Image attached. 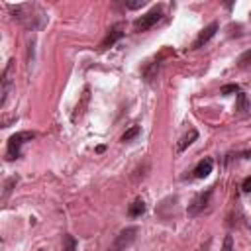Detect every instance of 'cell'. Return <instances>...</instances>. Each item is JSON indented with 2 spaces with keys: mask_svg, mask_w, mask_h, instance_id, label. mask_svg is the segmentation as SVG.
I'll use <instances>...</instances> for the list:
<instances>
[{
  "mask_svg": "<svg viewBox=\"0 0 251 251\" xmlns=\"http://www.w3.org/2000/svg\"><path fill=\"white\" fill-rule=\"evenodd\" d=\"M10 10L14 12V18H16L18 22H22L25 27L35 29V27H39V25L43 24V16H41V12H39L35 6H31V4L10 6Z\"/></svg>",
  "mask_w": 251,
  "mask_h": 251,
  "instance_id": "1",
  "label": "cell"
},
{
  "mask_svg": "<svg viewBox=\"0 0 251 251\" xmlns=\"http://www.w3.org/2000/svg\"><path fill=\"white\" fill-rule=\"evenodd\" d=\"M33 137H35L33 131H16L14 135H10L8 145H6V159H8V161L20 159V157H22V145H24L25 141H31Z\"/></svg>",
  "mask_w": 251,
  "mask_h": 251,
  "instance_id": "2",
  "label": "cell"
},
{
  "mask_svg": "<svg viewBox=\"0 0 251 251\" xmlns=\"http://www.w3.org/2000/svg\"><path fill=\"white\" fill-rule=\"evenodd\" d=\"M161 18H163V6H155V8H151L149 12H145L143 16H139V18L133 22V29H135V31H147V29H151Z\"/></svg>",
  "mask_w": 251,
  "mask_h": 251,
  "instance_id": "3",
  "label": "cell"
},
{
  "mask_svg": "<svg viewBox=\"0 0 251 251\" xmlns=\"http://www.w3.org/2000/svg\"><path fill=\"white\" fill-rule=\"evenodd\" d=\"M135 235H137V227H135V226H129V227L122 229V231L116 235V239H114L110 251H126V247H129V245L135 241Z\"/></svg>",
  "mask_w": 251,
  "mask_h": 251,
  "instance_id": "4",
  "label": "cell"
},
{
  "mask_svg": "<svg viewBox=\"0 0 251 251\" xmlns=\"http://www.w3.org/2000/svg\"><path fill=\"white\" fill-rule=\"evenodd\" d=\"M212 188H208L206 192H198L194 198H192V202L188 204V216H198L200 212H204L206 208H208V204H210V198H212Z\"/></svg>",
  "mask_w": 251,
  "mask_h": 251,
  "instance_id": "5",
  "label": "cell"
},
{
  "mask_svg": "<svg viewBox=\"0 0 251 251\" xmlns=\"http://www.w3.org/2000/svg\"><path fill=\"white\" fill-rule=\"evenodd\" d=\"M124 29H126V25L122 24V22H118V24H114L110 29H108V33H106V37L100 41V51H104V49H110V47H114L122 37H124Z\"/></svg>",
  "mask_w": 251,
  "mask_h": 251,
  "instance_id": "6",
  "label": "cell"
},
{
  "mask_svg": "<svg viewBox=\"0 0 251 251\" xmlns=\"http://www.w3.org/2000/svg\"><path fill=\"white\" fill-rule=\"evenodd\" d=\"M12 71H14V61L10 59L8 65H6V69H4V73H2V98H0V106L6 104L8 94L12 90Z\"/></svg>",
  "mask_w": 251,
  "mask_h": 251,
  "instance_id": "7",
  "label": "cell"
},
{
  "mask_svg": "<svg viewBox=\"0 0 251 251\" xmlns=\"http://www.w3.org/2000/svg\"><path fill=\"white\" fill-rule=\"evenodd\" d=\"M216 31H218V22H212L210 25H206L200 33H198V37L194 39V43H192V49H200V47H204L214 35H216Z\"/></svg>",
  "mask_w": 251,
  "mask_h": 251,
  "instance_id": "8",
  "label": "cell"
},
{
  "mask_svg": "<svg viewBox=\"0 0 251 251\" xmlns=\"http://www.w3.org/2000/svg\"><path fill=\"white\" fill-rule=\"evenodd\" d=\"M212 167H214V161L210 159V157H204L202 161H198V165L194 167V178H204V176H208L210 173H212Z\"/></svg>",
  "mask_w": 251,
  "mask_h": 251,
  "instance_id": "9",
  "label": "cell"
},
{
  "mask_svg": "<svg viewBox=\"0 0 251 251\" xmlns=\"http://www.w3.org/2000/svg\"><path fill=\"white\" fill-rule=\"evenodd\" d=\"M145 214V202L141 200V198H135L131 204H129V208H127V216L129 218H139V216H143Z\"/></svg>",
  "mask_w": 251,
  "mask_h": 251,
  "instance_id": "10",
  "label": "cell"
},
{
  "mask_svg": "<svg viewBox=\"0 0 251 251\" xmlns=\"http://www.w3.org/2000/svg\"><path fill=\"white\" fill-rule=\"evenodd\" d=\"M196 139H198V131H196V129H190L186 135H182V139L178 141L176 149H178V151H184V149H186V147H188L192 141H196Z\"/></svg>",
  "mask_w": 251,
  "mask_h": 251,
  "instance_id": "11",
  "label": "cell"
},
{
  "mask_svg": "<svg viewBox=\"0 0 251 251\" xmlns=\"http://www.w3.org/2000/svg\"><path fill=\"white\" fill-rule=\"evenodd\" d=\"M63 251H76V239L69 233L63 235Z\"/></svg>",
  "mask_w": 251,
  "mask_h": 251,
  "instance_id": "12",
  "label": "cell"
},
{
  "mask_svg": "<svg viewBox=\"0 0 251 251\" xmlns=\"http://www.w3.org/2000/svg\"><path fill=\"white\" fill-rule=\"evenodd\" d=\"M139 131H141V127H139V126H131V127H129V129H127V131L122 135V141H124V143L131 141L133 137H137V135H139Z\"/></svg>",
  "mask_w": 251,
  "mask_h": 251,
  "instance_id": "13",
  "label": "cell"
},
{
  "mask_svg": "<svg viewBox=\"0 0 251 251\" xmlns=\"http://www.w3.org/2000/svg\"><path fill=\"white\" fill-rule=\"evenodd\" d=\"M235 110H239L241 114H245V112H247V96H245L243 92H239V94H237V106H235Z\"/></svg>",
  "mask_w": 251,
  "mask_h": 251,
  "instance_id": "14",
  "label": "cell"
},
{
  "mask_svg": "<svg viewBox=\"0 0 251 251\" xmlns=\"http://www.w3.org/2000/svg\"><path fill=\"white\" fill-rule=\"evenodd\" d=\"M237 65H239V67H247V65H251V49H247V51H243V53L239 55Z\"/></svg>",
  "mask_w": 251,
  "mask_h": 251,
  "instance_id": "15",
  "label": "cell"
},
{
  "mask_svg": "<svg viewBox=\"0 0 251 251\" xmlns=\"http://www.w3.org/2000/svg\"><path fill=\"white\" fill-rule=\"evenodd\" d=\"M18 182V176H12V178H8L6 180V184H4V194H2V200H6L8 198V194L12 192V186Z\"/></svg>",
  "mask_w": 251,
  "mask_h": 251,
  "instance_id": "16",
  "label": "cell"
},
{
  "mask_svg": "<svg viewBox=\"0 0 251 251\" xmlns=\"http://www.w3.org/2000/svg\"><path fill=\"white\" fill-rule=\"evenodd\" d=\"M233 92H239V86H237V84H226V86H222V90H220V94H224V96L233 94Z\"/></svg>",
  "mask_w": 251,
  "mask_h": 251,
  "instance_id": "17",
  "label": "cell"
},
{
  "mask_svg": "<svg viewBox=\"0 0 251 251\" xmlns=\"http://www.w3.org/2000/svg\"><path fill=\"white\" fill-rule=\"evenodd\" d=\"M145 4H147L145 0H133V2H127V0H126V8H127V10H137V8H143Z\"/></svg>",
  "mask_w": 251,
  "mask_h": 251,
  "instance_id": "18",
  "label": "cell"
},
{
  "mask_svg": "<svg viewBox=\"0 0 251 251\" xmlns=\"http://www.w3.org/2000/svg\"><path fill=\"white\" fill-rule=\"evenodd\" d=\"M222 251H235V249H233V237H231V235H226V237H224Z\"/></svg>",
  "mask_w": 251,
  "mask_h": 251,
  "instance_id": "19",
  "label": "cell"
},
{
  "mask_svg": "<svg viewBox=\"0 0 251 251\" xmlns=\"http://www.w3.org/2000/svg\"><path fill=\"white\" fill-rule=\"evenodd\" d=\"M241 190H243V192H251V176H247V178L241 182Z\"/></svg>",
  "mask_w": 251,
  "mask_h": 251,
  "instance_id": "20",
  "label": "cell"
}]
</instances>
